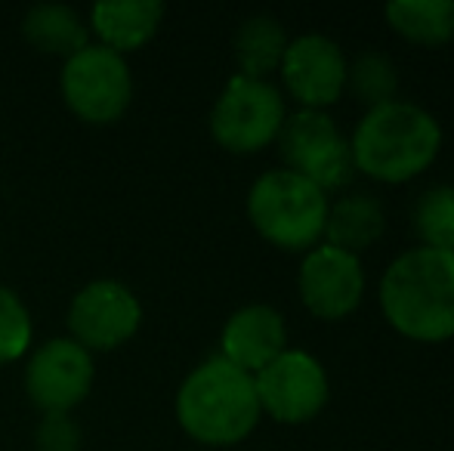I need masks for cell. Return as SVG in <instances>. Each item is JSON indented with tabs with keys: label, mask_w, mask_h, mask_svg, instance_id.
I'll return each instance as SVG.
<instances>
[{
	"label": "cell",
	"mask_w": 454,
	"mask_h": 451,
	"mask_svg": "<svg viewBox=\"0 0 454 451\" xmlns=\"http://www.w3.org/2000/svg\"><path fill=\"white\" fill-rule=\"evenodd\" d=\"M389 325L411 340L454 338V253L418 247L395 260L380 282Z\"/></svg>",
	"instance_id": "cell-1"
},
{
	"label": "cell",
	"mask_w": 454,
	"mask_h": 451,
	"mask_svg": "<svg viewBox=\"0 0 454 451\" xmlns=\"http://www.w3.org/2000/svg\"><path fill=\"white\" fill-rule=\"evenodd\" d=\"M442 130L436 118L411 103L371 109L349 143L356 170L380 183H405L436 161Z\"/></svg>",
	"instance_id": "cell-2"
},
{
	"label": "cell",
	"mask_w": 454,
	"mask_h": 451,
	"mask_svg": "<svg viewBox=\"0 0 454 451\" xmlns=\"http://www.w3.org/2000/svg\"><path fill=\"white\" fill-rule=\"evenodd\" d=\"M176 415L192 439L204 446H232L260 421L254 377L223 355L207 359L185 377L176 396Z\"/></svg>",
	"instance_id": "cell-3"
},
{
	"label": "cell",
	"mask_w": 454,
	"mask_h": 451,
	"mask_svg": "<svg viewBox=\"0 0 454 451\" xmlns=\"http://www.w3.org/2000/svg\"><path fill=\"white\" fill-rule=\"evenodd\" d=\"M247 214L266 241L285 251H303L322 238L328 198L306 176L294 170H272L254 183L247 195Z\"/></svg>",
	"instance_id": "cell-4"
},
{
	"label": "cell",
	"mask_w": 454,
	"mask_h": 451,
	"mask_svg": "<svg viewBox=\"0 0 454 451\" xmlns=\"http://www.w3.org/2000/svg\"><path fill=\"white\" fill-rule=\"evenodd\" d=\"M281 158L294 174L306 176L312 186L343 189L356 174V161L349 143L337 133L334 121L325 112L303 109L281 124L278 130Z\"/></svg>",
	"instance_id": "cell-5"
},
{
	"label": "cell",
	"mask_w": 454,
	"mask_h": 451,
	"mask_svg": "<svg viewBox=\"0 0 454 451\" xmlns=\"http://www.w3.org/2000/svg\"><path fill=\"white\" fill-rule=\"evenodd\" d=\"M285 124V103L266 81L232 78L210 114V130L223 149L251 155L270 145Z\"/></svg>",
	"instance_id": "cell-6"
},
{
	"label": "cell",
	"mask_w": 454,
	"mask_h": 451,
	"mask_svg": "<svg viewBox=\"0 0 454 451\" xmlns=\"http://www.w3.org/2000/svg\"><path fill=\"white\" fill-rule=\"evenodd\" d=\"M130 68L124 56L108 47H87L66 62L62 97L68 109L90 124H108L121 118L130 103Z\"/></svg>",
	"instance_id": "cell-7"
},
{
	"label": "cell",
	"mask_w": 454,
	"mask_h": 451,
	"mask_svg": "<svg viewBox=\"0 0 454 451\" xmlns=\"http://www.w3.org/2000/svg\"><path fill=\"white\" fill-rule=\"evenodd\" d=\"M254 386H257L260 408L270 411L281 424L312 421L328 402V377L322 365L312 355L291 353V349H285L263 371H257Z\"/></svg>",
	"instance_id": "cell-8"
},
{
	"label": "cell",
	"mask_w": 454,
	"mask_h": 451,
	"mask_svg": "<svg viewBox=\"0 0 454 451\" xmlns=\"http://www.w3.org/2000/svg\"><path fill=\"white\" fill-rule=\"evenodd\" d=\"M93 384V362L81 343L74 340H50L31 355L25 371V390L31 402L47 415H66L84 396Z\"/></svg>",
	"instance_id": "cell-9"
},
{
	"label": "cell",
	"mask_w": 454,
	"mask_h": 451,
	"mask_svg": "<svg viewBox=\"0 0 454 451\" xmlns=\"http://www.w3.org/2000/svg\"><path fill=\"white\" fill-rule=\"evenodd\" d=\"M139 303L124 284L118 282H93L74 297L68 309V328L74 343L93 349H114L130 340L139 328Z\"/></svg>",
	"instance_id": "cell-10"
},
{
	"label": "cell",
	"mask_w": 454,
	"mask_h": 451,
	"mask_svg": "<svg viewBox=\"0 0 454 451\" xmlns=\"http://www.w3.org/2000/svg\"><path fill=\"white\" fill-rule=\"evenodd\" d=\"M281 78L287 84V93L300 105L318 112L340 99L347 87V59L334 41L322 35H306L287 43L285 59H281Z\"/></svg>",
	"instance_id": "cell-11"
},
{
	"label": "cell",
	"mask_w": 454,
	"mask_h": 451,
	"mask_svg": "<svg viewBox=\"0 0 454 451\" xmlns=\"http://www.w3.org/2000/svg\"><path fill=\"white\" fill-rule=\"evenodd\" d=\"M364 276L359 257L337 247H316L300 266V297L318 319H343L362 300Z\"/></svg>",
	"instance_id": "cell-12"
},
{
	"label": "cell",
	"mask_w": 454,
	"mask_h": 451,
	"mask_svg": "<svg viewBox=\"0 0 454 451\" xmlns=\"http://www.w3.org/2000/svg\"><path fill=\"white\" fill-rule=\"evenodd\" d=\"M285 322L272 307H245L226 322L223 331V359L241 371H263L285 353Z\"/></svg>",
	"instance_id": "cell-13"
},
{
	"label": "cell",
	"mask_w": 454,
	"mask_h": 451,
	"mask_svg": "<svg viewBox=\"0 0 454 451\" xmlns=\"http://www.w3.org/2000/svg\"><path fill=\"white\" fill-rule=\"evenodd\" d=\"M164 6L158 0H108L93 6V31L102 37V47L137 50L158 31Z\"/></svg>",
	"instance_id": "cell-14"
},
{
	"label": "cell",
	"mask_w": 454,
	"mask_h": 451,
	"mask_svg": "<svg viewBox=\"0 0 454 451\" xmlns=\"http://www.w3.org/2000/svg\"><path fill=\"white\" fill-rule=\"evenodd\" d=\"M325 235L331 247L347 253H359L383 235V211L371 195H349L337 201L325 220Z\"/></svg>",
	"instance_id": "cell-15"
},
{
	"label": "cell",
	"mask_w": 454,
	"mask_h": 451,
	"mask_svg": "<svg viewBox=\"0 0 454 451\" xmlns=\"http://www.w3.org/2000/svg\"><path fill=\"white\" fill-rule=\"evenodd\" d=\"M25 37H28L41 53L66 56V59H72L81 50L90 47L81 16L59 4L35 6V10L25 16Z\"/></svg>",
	"instance_id": "cell-16"
},
{
	"label": "cell",
	"mask_w": 454,
	"mask_h": 451,
	"mask_svg": "<svg viewBox=\"0 0 454 451\" xmlns=\"http://www.w3.org/2000/svg\"><path fill=\"white\" fill-rule=\"evenodd\" d=\"M387 19L405 41L439 47L454 37L451 0H395L387 6Z\"/></svg>",
	"instance_id": "cell-17"
},
{
	"label": "cell",
	"mask_w": 454,
	"mask_h": 451,
	"mask_svg": "<svg viewBox=\"0 0 454 451\" xmlns=\"http://www.w3.org/2000/svg\"><path fill=\"white\" fill-rule=\"evenodd\" d=\"M287 50L285 28L272 16H254L239 28L235 37V59L241 66V78L263 81V74L281 68Z\"/></svg>",
	"instance_id": "cell-18"
},
{
	"label": "cell",
	"mask_w": 454,
	"mask_h": 451,
	"mask_svg": "<svg viewBox=\"0 0 454 451\" xmlns=\"http://www.w3.org/2000/svg\"><path fill=\"white\" fill-rule=\"evenodd\" d=\"M347 87L353 90V97L359 103L377 109V105L395 103V90H399V74L395 66L380 53H362L353 62V68H347Z\"/></svg>",
	"instance_id": "cell-19"
},
{
	"label": "cell",
	"mask_w": 454,
	"mask_h": 451,
	"mask_svg": "<svg viewBox=\"0 0 454 451\" xmlns=\"http://www.w3.org/2000/svg\"><path fill=\"white\" fill-rule=\"evenodd\" d=\"M414 223H418V235L427 241V247L454 253V189L436 186L424 192V198L418 201Z\"/></svg>",
	"instance_id": "cell-20"
},
{
	"label": "cell",
	"mask_w": 454,
	"mask_h": 451,
	"mask_svg": "<svg viewBox=\"0 0 454 451\" xmlns=\"http://www.w3.org/2000/svg\"><path fill=\"white\" fill-rule=\"evenodd\" d=\"M31 322L28 309L22 307L12 291L0 288V362H12L28 349Z\"/></svg>",
	"instance_id": "cell-21"
},
{
	"label": "cell",
	"mask_w": 454,
	"mask_h": 451,
	"mask_svg": "<svg viewBox=\"0 0 454 451\" xmlns=\"http://www.w3.org/2000/svg\"><path fill=\"white\" fill-rule=\"evenodd\" d=\"M81 433L66 415H47L37 430V448L41 451H78Z\"/></svg>",
	"instance_id": "cell-22"
}]
</instances>
